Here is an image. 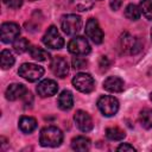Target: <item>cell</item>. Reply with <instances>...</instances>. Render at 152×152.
<instances>
[{"label":"cell","mask_w":152,"mask_h":152,"mask_svg":"<svg viewBox=\"0 0 152 152\" xmlns=\"http://www.w3.org/2000/svg\"><path fill=\"white\" fill-rule=\"evenodd\" d=\"M61 26L64 33H66L68 36H75L82 28V19L81 17L72 14V13L65 14L62 17Z\"/></svg>","instance_id":"cell-2"},{"label":"cell","mask_w":152,"mask_h":152,"mask_svg":"<svg viewBox=\"0 0 152 152\" xmlns=\"http://www.w3.org/2000/svg\"><path fill=\"white\" fill-rule=\"evenodd\" d=\"M120 44H121L122 51L128 52V53H131V55L138 53V52L141 50V48H142L140 40H139L138 38L132 37V36L128 34V33H124V34H122V37H121V39H120Z\"/></svg>","instance_id":"cell-11"},{"label":"cell","mask_w":152,"mask_h":152,"mask_svg":"<svg viewBox=\"0 0 152 152\" xmlns=\"http://www.w3.org/2000/svg\"><path fill=\"white\" fill-rule=\"evenodd\" d=\"M74 120H75L76 126L78 127L80 131L87 133V132H89V131L93 129L94 124H93L91 116L87 112H84V110H77L75 113V115H74Z\"/></svg>","instance_id":"cell-13"},{"label":"cell","mask_w":152,"mask_h":152,"mask_svg":"<svg viewBox=\"0 0 152 152\" xmlns=\"http://www.w3.org/2000/svg\"><path fill=\"white\" fill-rule=\"evenodd\" d=\"M2 1H4V4H5L7 7L13 8V10L19 8V7L23 5V0H2Z\"/></svg>","instance_id":"cell-28"},{"label":"cell","mask_w":152,"mask_h":152,"mask_svg":"<svg viewBox=\"0 0 152 152\" xmlns=\"http://www.w3.org/2000/svg\"><path fill=\"white\" fill-rule=\"evenodd\" d=\"M2 43H13L20 34V27L15 23H4L0 28Z\"/></svg>","instance_id":"cell-9"},{"label":"cell","mask_w":152,"mask_h":152,"mask_svg":"<svg viewBox=\"0 0 152 152\" xmlns=\"http://www.w3.org/2000/svg\"><path fill=\"white\" fill-rule=\"evenodd\" d=\"M140 8L134 4H129L125 8V17L129 20H138L140 18Z\"/></svg>","instance_id":"cell-23"},{"label":"cell","mask_w":152,"mask_h":152,"mask_svg":"<svg viewBox=\"0 0 152 152\" xmlns=\"http://www.w3.org/2000/svg\"><path fill=\"white\" fill-rule=\"evenodd\" d=\"M150 99H151V101H152V93L150 94Z\"/></svg>","instance_id":"cell-32"},{"label":"cell","mask_w":152,"mask_h":152,"mask_svg":"<svg viewBox=\"0 0 152 152\" xmlns=\"http://www.w3.org/2000/svg\"><path fill=\"white\" fill-rule=\"evenodd\" d=\"M97 108L104 116H113L119 110V101L114 96L103 95L97 100Z\"/></svg>","instance_id":"cell-3"},{"label":"cell","mask_w":152,"mask_h":152,"mask_svg":"<svg viewBox=\"0 0 152 152\" xmlns=\"http://www.w3.org/2000/svg\"><path fill=\"white\" fill-rule=\"evenodd\" d=\"M139 8L146 19L152 20V0H142L139 5Z\"/></svg>","instance_id":"cell-26"},{"label":"cell","mask_w":152,"mask_h":152,"mask_svg":"<svg viewBox=\"0 0 152 152\" xmlns=\"http://www.w3.org/2000/svg\"><path fill=\"white\" fill-rule=\"evenodd\" d=\"M72 104H74V96L71 91L63 90L58 96V107L62 110H69L71 109Z\"/></svg>","instance_id":"cell-17"},{"label":"cell","mask_w":152,"mask_h":152,"mask_svg":"<svg viewBox=\"0 0 152 152\" xmlns=\"http://www.w3.org/2000/svg\"><path fill=\"white\" fill-rule=\"evenodd\" d=\"M14 64V56L10 50H2L0 53V65L4 70L10 69Z\"/></svg>","instance_id":"cell-20"},{"label":"cell","mask_w":152,"mask_h":152,"mask_svg":"<svg viewBox=\"0 0 152 152\" xmlns=\"http://www.w3.org/2000/svg\"><path fill=\"white\" fill-rule=\"evenodd\" d=\"M106 137L109 140L119 141V140H122L126 137V133H125V131H122L119 127H108L106 129Z\"/></svg>","instance_id":"cell-22"},{"label":"cell","mask_w":152,"mask_h":152,"mask_svg":"<svg viewBox=\"0 0 152 152\" xmlns=\"http://www.w3.org/2000/svg\"><path fill=\"white\" fill-rule=\"evenodd\" d=\"M68 50L75 56H86L90 52V45L87 38L82 36H76L69 42Z\"/></svg>","instance_id":"cell-6"},{"label":"cell","mask_w":152,"mask_h":152,"mask_svg":"<svg viewBox=\"0 0 152 152\" xmlns=\"http://www.w3.org/2000/svg\"><path fill=\"white\" fill-rule=\"evenodd\" d=\"M109 61H108V58L106 57V56H101V58H100V63H99V65H100V69L103 71V70H107L108 69V66H109Z\"/></svg>","instance_id":"cell-29"},{"label":"cell","mask_w":152,"mask_h":152,"mask_svg":"<svg viewBox=\"0 0 152 152\" xmlns=\"http://www.w3.org/2000/svg\"><path fill=\"white\" fill-rule=\"evenodd\" d=\"M151 39H152V28H151Z\"/></svg>","instance_id":"cell-33"},{"label":"cell","mask_w":152,"mask_h":152,"mask_svg":"<svg viewBox=\"0 0 152 152\" xmlns=\"http://www.w3.org/2000/svg\"><path fill=\"white\" fill-rule=\"evenodd\" d=\"M28 50H30V55H31V57H32L33 59H36V61L42 62V61H46V59L49 58V53H48V51H45V50L42 49V48H38V46H31Z\"/></svg>","instance_id":"cell-24"},{"label":"cell","mask_w":152,"mask_h":152,"mask_svg":"<svg viewBox=\"0 0 152 152\" xmlns=\"http://www.w3.org/2000/svg\"><path fill=\"white\" fill-rule=\"evenodd\" d=\"M72 86L81 93H91L95 88L94 78L86 72H78L72 78Z\"/></svg>","instance_id":"cell-5"},{"label":"cell","mask_w":152,"mask_h":152,"mask_svg":"<svg viewBox=\"0 0 152 152\" xmlns=\"http://www.w3.org/2000/svg\"><path fill=\"white\" fill-rule=\"evenodd\" d=\"M50 68H51V71L53 72V75L58 76L59 78H64L69 74V64H68L66 59H64L61 56L52 57Z\"/></svg>","instance_id":"cell-12"},{"label":"cell","mask_w":152,"mask_h":152,"mask_svg":"<svg viewBox=\"0 0 152 152\" xmlns=\"http://www.w3.org/2000/svg\"><path fill=\"white\" fill-rule=\"evenodd\" d=\"M57 90H58L57 83L53 80H50V78L43 80L37 86V93L42 97H50V96L55 95L57 93Z\"/></svg>","instance_id":"cell-14"},{"label":"cell","mask_w":152,"mask_h":152,"mask_svg":"<svg viewBox=\"0 0 152 152\" xmlns=\"http://www.w3.org/2000/svg\"><path fill=\"white\" fill-rule=\"evenodd\" d=\"M43 43L50 49H62L64 46V39L59 34L56 26H50L43 36Z\"/></svg>","instance_id":"cell-7"},{"label":"cell","mask_w":152,"mask_h":152,"mask_svg":"<svg viewBox=\"0 0 152 152\" xmlns=\"http://www.w3.org/2000/svg\"><path fill=\"white\" fill-rule=\"evenodd\" d=\"M26 93H27V89H26V87L24 84H21V83H12V84H10L7 87L5 95H6L7 100L15 101V100L25 96Z\"/></svg>","instance_id":"cell-15"},{"label":"cell","mask_w":152,"mask_h":152,"mask_svg":"<svg viewBox=\"0 0 152 152\" xmlns=\"http://www.w3.org/2000/svg\"><path fill=\"white\" fill-rule=\"evenodd\" d=\"M19 76L25 78L28 82H36L44 75V69L37 64L32 63H24L18 70Z\"/></svg>","instance_id":"cell-4"},{"label":"cell","mask_w":152,"mask_h":152,"mask_svg":"<svg viewBox=\"0 0 152 152\" xmlns=\"http://www.w3.org/2000/svg\"><path fill=\"white\" fill-rule=\"evenodd\" d=\"M87 64H88V62H87V59L83 58V57L77 56V57H74V58H72V66H74L75 69H82V68H86Z\"/></svg>","instance_id":"cell-27"},{"label":"cell","mask_w":152,"mask_h":152,"mask_svg":"<svg viewBox=\"0 0 152 152\" xmlns=\"http://www.w3.org/2000/svg\"><path fill=\"white\" fill-rule=\"evenodd\" d=\"M118 151H124V152H126V151H128V152H134V151H135V148H134L132 145H129V144H121V145L118 147Z\"/></svg>","instance_id":"cell-30"},{"label":"cell","mask_w":152,"mask_h":152,"mask_svg":"<svg viewBox=\"0 0 152 152\" xmlns=\"http://www.w3.org/2000/svg\"><path fill=\"white\" fill-rule=\"evenodd\" d=\"M99 0H58V5L63 8H70L74 11H88Z\"/></svg>","instance_id":"cell-10"},{"label":"cell","mask_w":152,"mask_h":152,"mask_svg":"<svg viewBox=\"0 0 152 152\" xmlns=\"http://www.w3.org/2000/svg\"><path fill=\"white\" fill-rule=\"evenodd\" d=\"M86 34L95 44H101L103 42V32L95 18H90L86 24Z\"/></svg>","instance_id":"cell-8"},{"label":"cell","mask_w":152,"mask_h":152,"mask_svg":"<svg viewBox=\"0 0 152 152\" xmlns=\"http://www.w3.org/2000/svg\"><path fill=\"white\" fill-rule=\"evenodd\" d=\"M71 147L72 150L75 151H78V152H84V151H88L90 148V140L86 137H76L71 140Z\"/></svg>","instance_id":"cell-19"},{"label":"cell","mask_w":152,"mask_h":152,"mask_svg":"<svg viewBox=\"0 0 152 152\" xmlns=\"http://www.w3.org/2000/svg\"><path fill=\"white\" fill-rule=\"evenodd\" d=\"M120 5H121L120 0H112V1H110V6H112V8L115 10V11L120 7Z\"/></svg>","instance_id":"cell-31"},{"label":"cell","mask_w":152,"mask_h":152,"mask_svg":"<svg viewBox=\"0 0 152 152\" xmlns=\"http://www.w3.org/2000/svg\"><path fill=\"white\" fill-rule=\"evenodd\" d=\"M139 121L144 128L146 129L152 128V109L144 108L139 114Z\"/></svg>","instance_id":"cell-21"},{"label":"cell","mask_w":152,"mask_h":152,"mask_svg":"<svg viewBox=\"0 0 152 152\" xmlns=\"http://www.w3.org/2000/svg\"><path fill=\"white\" fill-rule=\"evenodd\" d=\"M30 43L26 38H17L14 42H13V49L15 52L18 53H23L25 52L26 50H28L30 48Z\"/></svg>","instance_id":"cell-25"},{"label":"cell","mask_w":152,"mask_h":152,"mask_svg":"<svg viewBox=\"0 0 152 152\" xmlns=\"http://www.w3.org/2000/svg\"><path fill=\"white\" fill-rule=\"evenodd\" d=\"M124 81L118 76H109L103 82V88L110 93H121L124 90Z\"/></svg>","instance_id":"cell-16"},{"label":"cell","mask_w":152,"mask_h":152,"mask_svg":"<svg viewBox=\"0 0 152 152\" xmlns=\"http://www.w3.org/2000/svg\"><path fill=\"white\" fill-rule=\"evenodd\" d=\"M63 141V133L59 128L55 126L44 127L40 131L39 142L44 147H57Z\"/></svg>","instance_id":"cell-1"},{"label":"cell","mask_w":152,"mask_h":152,"mask_svg":"<svg viewBox=\"0 0 152 152\" xmlns=\"http://www.w3.org/2000/svg\"><path fill=\"white\" fill-rule=\"evenodd\" d=\"M19 128L26 134L32 133L37 128V121L32 116H21L19 119Z\"/></svg>","instance_id":"cell-18"}]
</instances>
